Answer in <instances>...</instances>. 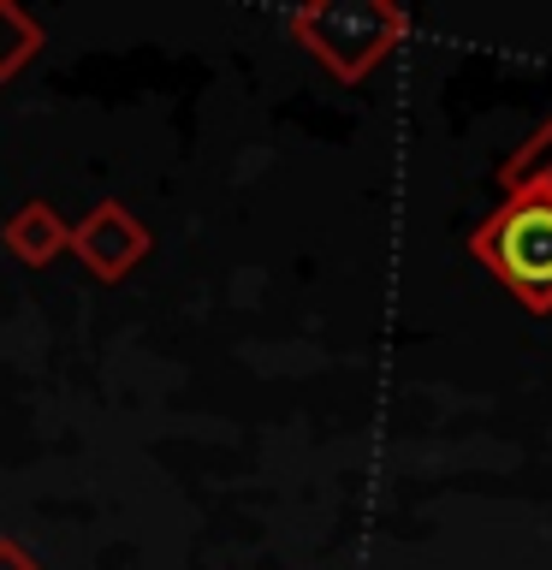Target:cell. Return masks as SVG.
<instances>
[{
    "label": "cell",
    "mask_w": 552,
    "mask_h": 570,
    "mask_svg": "<svg viewBox=\"0 0 552 570\" xmlns=\"http://www.w3.org/2000/svg\"><path fill=\"white\" fill-rule=\"evenodd\" d=\"M66 249H71V256H78L96 279L119 285L142 256H149V226H142L125 203H96L78 226H66Z\"/></svg>",
    "instance_id": "3957f363"
},
{
    "label": "cell",
    "mask_w": 552,
    "mask_h": 570,
    "mask_svg": "<svg viewBox=\"0 0 552 570\" xmlns=\"http://www.w3.org/2000/svg\"><path fill=\"white\" fill-rule=\"evenodd\" d=\"M0 570H42V559L30 547H18L12 534H0Z\"/></svg>",
    "instance_id": "52a82bcc"
},
{
    "label": "cell",
    "mask_w": 552,
    "mask_h": 570,
    "mask_svg": "<svg viewBox=\"0 0 552 570\" xmlns=\"http://www.w3.org/2000/svg\"><path fill=\"white\" fill-rule=\"evenodd\" d=\"M470 256L481 267H493V279L505 285L523 309H534V315L552 309V203L505 196V203L475 226Z\"/></svg>",
    "instance_id": "7a4b0ae2"
},
{
    "label": "cell",
    "mask_w": 552,
    "mask_h": 570,
    "mask_svg": "<svg viewBox=\"0 0 552 570\" xmlns=\"http://www.w3.org/2000/svg\"><path fill=\"white\" fill-rule=\"evenodd\" d=\"M0 244H7L24 267H48V262L66 249V220H60V214H53L48 203H24L18 214H7V226H0Z\"/></svg>",
    "instance_id": "277c9868"
},
{
    "label": "cell",
    "mask_w": 552,
    "mask_h": 570,
    "mask_svg": "<svg viewBox=\"0 0 552 570\" xmlns=\"http://www.w3.org/2000/svg\"><path fill=\"white\" fill-rule=\"evenodd\" d=\"M36 53H42V24H36L24 7L0 0V83H12Z\"/></svg>",
    "instance_id": "8992f818"
},
{
    "label": "cell",
    "mask_w": 552,
    "mask_h": 570,
    "mask_svg": "<svg viewBox=\"0 0 552 570\" xmlns=\"http://www.w3.org/2000/svg\"><path fill=\"white\" fill-rule=\"evenodd\" d=\"M285 30L297 36V48H309L338 83H363L392 48L404 42L410 18L386 0H315L285 18Z\"/></svg>",
    "instance_id": "6da1fadb"
},
{
    "label": "cell",
    "mask_w": 552,
    "mask_h": 570,
    "mask_svg": "<svg viewBox=\"0 0 552 570\" xmlns=\"http://www.w3.org/2000/svg\"><path fill=\"white\" fill-rule=\"evenodd\" d=\"M499 185H505V196H534V203H552V119L505 160V167H499Z\"/></svg>",
    "instance_id": "5b68a950"
}]
</instances>
